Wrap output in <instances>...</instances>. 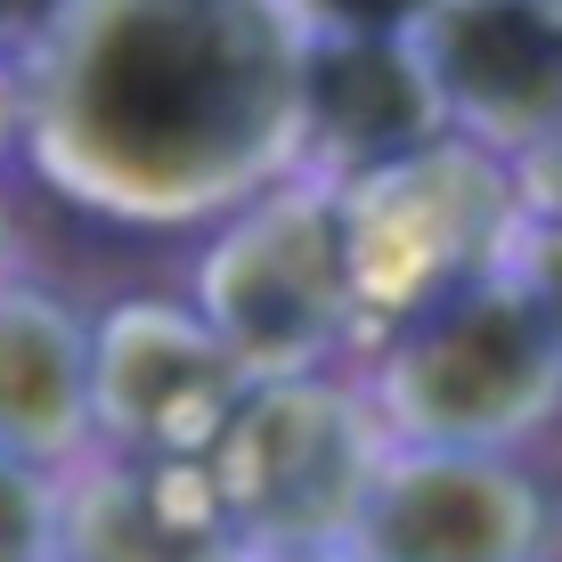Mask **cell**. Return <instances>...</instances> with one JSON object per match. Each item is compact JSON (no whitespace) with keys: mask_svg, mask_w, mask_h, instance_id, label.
<instances>
[{"mask_svg":"<svg viewBox=\"0 0 562 562\" xmlns=\"http://www.w3.org/2000/svg\"><path fill=\"white\" fill-rule=\"evenodd\" d=\"M285 562H335V554H310V547H302V554H285Z\"/></svg>","mask_w":562,"mask_h":562,"instance_id":"15","label":"cell"},{"mask_svg":"<svg viewBox=\"0 0 562 562\" xmlns=\"http://www.w3.org/2000/svg\"><path fill=\"white\" fill-rule=\"evenodd\" d=\"M237 400V359L196 310L131 302L90 342V416L147 457H204Z\"/></svg>","mask_w":562,"mask_h":562,"instance_id":"5","label":"cell"},{"mask_svg":"<svg viewBox=\"0 0 562 562\" xmlns=\"http://www.w3.org/2000/svg\"><path fill=\"white\" fill-rule=\"evenodd\" d=\"M521 294H530V310L547 318L554 351H562V221L538 228V254H530V278H521Z\"/></svg>","mask_w":562,"mask_h":562,"instance_id":"12","label":"cell"},{"mask_svg":"<svg viewBox=\"0 0 562 562\" xmlns=\"http://www.w3.org/2000/svg\"><path fill=\"white\" fill-rule=\"evenodd\" d=\"M204 473L221 490L228 521L269 530L285 547H310L318 530L351 521L367 457H359V424L342 400L269 383V392H245L228 408L221 440L204 449Z\"/></svg>","mask_w":562,"mask_h":562,"instance_id":"3","label":"cell"},{"mask_svg":"<svg viewBox=\"0 0 562 562\" xmlns=\"http://www.w3.org/2000/svg\"><path fill=\"white\" fill-rule=\"evenodd\" d=\"M0 562H57V514L25 457L0 449Z\"/></svg>","mask_w":562,"mask_h":562,"instance_id":"11","label":"cell"},{"mask_svg":"<svg viewBox=\"0 0 562 562\" xmlns=\"http://www.w3.org/2000/svg\"><path fill=\"white\" fill-rule=\"evenodd\" d=\"M432 74L424 57H400L392 33H342L294 66V106L342 155H400L432 131Z\"/></svg>","mask_w":562,"mask_h":562,"instance_id":"10","label":"cell"},{"mask_svg":"<svg viewBox=\"0 0 562 562\" xmlns=\"http://www.w3.org/2000/svg\"><path fill=\"white\" fill-rule=\"evenodd\" d=\"M351 521L367 562H530L547 497L497 449H408L359 481Z\"/></svg>","mask_w":562,"mask_h":562,"instance_id":"4","label":"cell"},{"mask_svg":"<svg viewBox=\"0 0 562 562\" xmlns=\"http://www.w3.org/2000/svg\"><path fill=\"white\" fill-rule=\"evenodd\" d=\"M285 106L294 66L254 0H90L57 74L66 155L139 204L245 180Z\"/></svg>","mask_w":562,"mask_h":562,"instance_id":"1","label":"cell"},{"mask_svg":"<svg viewBox=\"0 0 562 562\" xmlns=\"http://www.w3.org/2000/svg\"><path fill=\"white\" fill-rule=\"evenodd\" d=\"M424 16H432L424 74L440 99L497 123H538L562 106V25L538 0H449V9L432 0Z\"/></svg>","mask_w":562,"mask_h":562,"instance_id":"8","label":"cell"},{"mask_svg":"<svg viewBox=\"0 0 562 562\" xmlns=\"http://www.w3.org/2000/svg\"><path fill=\"white\" fill-rule=\"evenodd\" d=\"M57 0H0V33H16V25H33V16H49Z\"/></svg>","mask_w":562,"mask_h":562,"instance_id":"14","label":"cell"},{"mask_svg":"<svg viewBox=\"0 0 562 562\" xmlns=\"http://www.w3.org/2000/svg\"><path fill=\"white\" fill-rule=\"evenodd\" d=\"M90 432V335L66 302L0 294V449L25 464L74 457Z\"/></svg>","mask_w":562,"mask_h":562,"instance_id":"9","label":"cell"},{"mask_svg":"<svg viewBox=\"0 0 562 562\" xmlns=\"http://www.w3.org/2000/svg\"><path fill=\"white\" fill-rule=\"evenodd\" d=\"M342 285H351V245L335 212L269 204L204 269V326L228 342V359H302L310 342L335 335Z\"/></svg>","mask_w":562,"mask_h":562,"instance_id":"6","label":"cell"},{"mask_svg":"<svg viewBox=\"0 0 562 562\" xmlns=\"http://www.w3.org/2000/svg\"><path fill=\"white\" fill-rule=\"evenodd\" d=\"M310 9L335 33H400V25H416L432 0H310Z\"/></svg>","mask_w":562,"mask_h":562,"instance_id":"13","label":"cell"},{"mask_svg":"<svg viewBox=\"0 0 562 562\" xmlns=\"http://www.w3.org/2000/svg\"><path fill=\"white\" fill-rule=\"evenodd\" d=\"M228 530L204 457L131 449L57 514V562H228Z\"/></svg>","mask_w":562,"mask_h":562,"instance_id":"7","label":"cell"},{"mask_svg":"<svg viewBox=\"0 0 562 562\" xmlns=\"http://www.w3.org/2000/svg\"><path fill=\"white\" fill-rule=\"evenodd\" d=\"M562 351L521 285H449L400 326L383 408L416 449H497L547 416Z\"/></svg>","mask_w":562,"mask_h":562,"instance_id":"2","label":"cell"}]
</instances>
